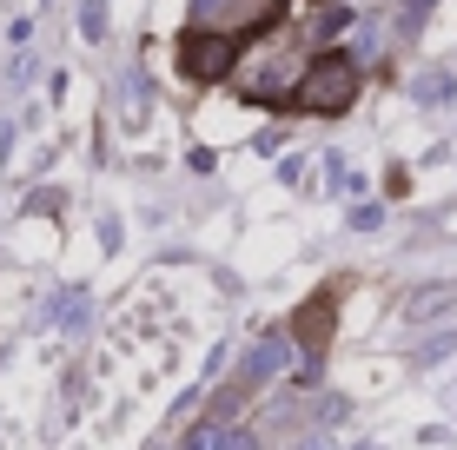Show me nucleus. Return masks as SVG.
Segmentation results:
<instances>
[{
	"mask_svg": "<svg viewBox=\"0 0 457 450\" xmlns=\"http://www.w3.org/2000/svg\"><path fill=\"white\" fill-rule=\"evenodd\" d=\"M278 13H286V7L272 0V7H265L252 27H232V34H212V27H186V34H179V73H186V80H199V86L226 80L232 60H239L259 34H272V27H278Z\"/></svg>",
	"mask_w": 457,
	"mask_h": 450,
	"instance_id": "nucleus-1",
	"label": "nucleus"
},
{
	"mask_svg": "<svg viewBox=\"0 0 457 450\" xmlns=\"http://www.w3.org/2000/svg\"><path fill=\"white\" fill-rule=\"evenodd\" d=\"M352 100H358V60L352 53H319L298 73V86L278 93L272 106H286V113H345Z\"/></svg>",
	"mask_w": 457,
	"mask_h": 450,
	"instance_id": "nucleus-2",
	"label": "nucleus"
},
{
	"mask_svg": "<svg viewBox=\"0 0 457 450\" xmlns=\"http://www.w3.org/2000/svg\"><path fill=\"white\" fill-rule=\"evenodd\" d=\"M332 324H338V299L332 291H312V299L292 312V345L305 351V371L332 351Z\"/></svg>",
	"mask_w": 457,
	"mask_h": 450,
	"instance_id": "nucleus-3",
	"label": "nucleus"
},
{
	"mask_svg": "<svg viewBox=\"0 0 457 450\" xmlns=\"http://www.w3.org/2000/svg\"><path fill=\"white\" fill-rule=\"evenodd\" d=\"M80 318H87V291H60V299H54V324H60V331H73Z\"/></svg>",
	"mask_w": 457,
	"mask_h": 450,
	"instance_id": "nucleus-4",
	"label": "nucleus"
},
{
	"mask_svg": "<svg viewBox=\"0 0 457 450\" xmlns=\"http://www.w3.org/2000/svg\"><path fill=\"white\" fill-rule=\"evenodd\" d=\"M199 450H252V438H245V430H199Z\"/></svg>",
	"mask_w": 457,
	"mask_h": 450,
	"instance_id": "nucleus-5",
	"label": "nucleus"
},
{
	"mask_svg": "<svg viewBox=\"0 0 457 450\" xmlns=\"http://www.w3.org/2000/svg\"><path fill=\"white\" fill-rule=\"evenodd\" d=\"M424 7H431V0H411V20H418V13H424Z\"/></svg>",
	"mask_w": 457,
	"mask_h": 450,
	"instance_id": "nucleus-6",
	"label": "nucleus"
}]
</instances>
